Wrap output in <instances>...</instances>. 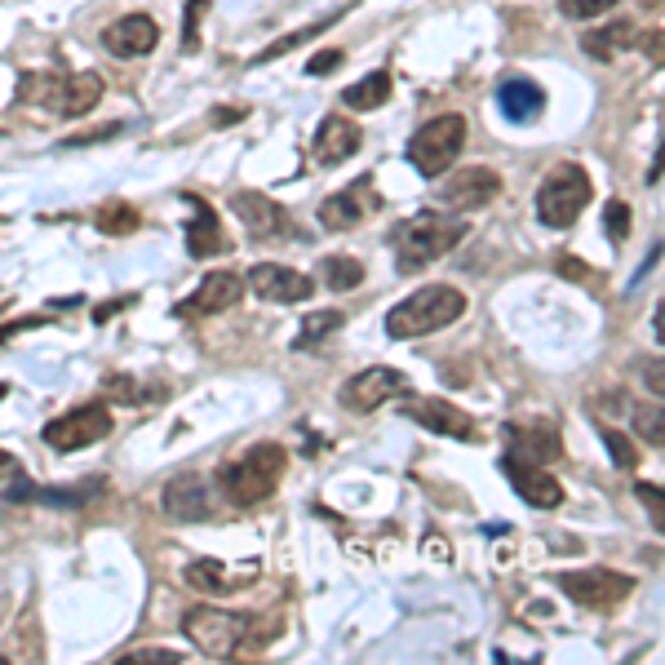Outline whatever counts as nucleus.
I'll return each mask as SVG.
<instances>
[{"label":"nucleus","instance_id":"f257e3e1","mask_svg":"<svg viewBox=\"0 0 665 665\" xmlns=\"http://www.w3.org/2000/svg\"><path fill=\"white\" fill-rule=\"evenodd\" d=\"M466 235V218L462 213H413L408 222H399L395 231V266L399 275H413L422 271V266H431L439 258H448V253L462 244Z\"/></svg>","mask_w":665,"mask_h":665},{"label":"nucleus","instance_id":"f03ea898","mask_svg":"<svg viewBox=\"0 0 665 665\" xmlns=\"http://www.w3.org/2000/svg\"><path fill=\"white\" fill-rule=\"evenodd\" d=\"M466 315V293L453 284H426V289L408 293L399 306L386 315V333L395 342H413V337H431Z\"/></svg>","mask_w":665,"mask_h":665},{"label":"nucleus","instance_id":"7ed1b4c3","mask_svg":"<svg viewBox=\"0 0 665 665\" xmlns=\"http://www.w3.org/2000/svg\"><path fill=\"white\" fill-rule=\"evenodd\" d=\"M284 466H289V453H284L280 444H258V448H249L240 462H231V466L218 470L222 497H227L231 506H240V510L262 506V501L275 493V484H280Z\"/></svg>","mask_w":665,"mask_h":665},{"label":"nucleus","instance_id":"20e7f679","mask_svg":"<svg viewBox=\"0 0 665 665\" xmlns=\"http://www.w3.org/2000/svg\"><path fill=\"white\" fill-rule=\"evenodd\" d=\"M590 200H595L590 173L581 165H572V160H564V165L550 169V178L537 187V218H541V227L564 231L586 213Z\"/></svg>","mask_w":665,"mask_h":665},{"label":"nucleus","instance_id":"39448f33","mask_svg":"<svg viewBox=\"0 0 665 665\" xmlns=\"http://www.w3.org/2000/svg\"><path fill=\"white\" fill-rule=\"evenodd\" d=\"M249 630H253V621L244 617V612L213 608V603H196V608H187V617H182V634H187L209 661H231L235 652L244 648Z\"/></svg>","mask_w":665,"mask_h":665},{"label":"nucleus","instance_id":"423d86ee","mask_svg":"<svg viewBox=\"0 0 665 665\" xmlns=\"http://www.w3.org/2000/svg\"><path fill=\"white\" fill-rule=\"evenodd\" d=\"M462 147H466V116L448 111V116L426 120V125L408 138L404 156L422 178H439V173H448V165L462 156Z\"/></svg>","mask_w":665,"mask_h":665},{"label":"nucleus","instance_id":"0eeeda50","mask_svg":"<svg viewBox=\"0 0 665 665\" xmlns=\"http://www.w3.org/2000/svg\"><path fill=\"white\" fill-rule=\"evenodd\" d=\"M23 102H49L58 116L76 120L102 102L98 71H76V76H23Z\"/></svg>","mask_w":665,"mask_h":665},{"label":"nucleus","instance_id":"6e6552de","mask_svg":"<svg viewBox=\"0 0 665 665\" xmlns=\"http://www.w3.org/2000/svg\"><path fill=\"white\" fill-rule=\"evenodd\" d=\"M391 404L408 417V422L426 426V431H435V435H448V439H479V426L470 422V413H462V408L448 404V399L399 391V395L391 399Z\"/></svg>","mask_w":665,"mask_h":665},{"label":"nucleus","instance_id":"1a4fd4ad","mask_svg":"<svg viewBox=\"0 0 665 665\" xmlns=\"http://www.w3.org/2000/svg\"><path fill=\"white\" fill-rule=\"evenodd\" d=\"M107 435H111V408L107 404L71 408V413L45 422V444L54 448V453H76V448H89Z\"/></svg>","mask_w":665,"mask_h":665},{"label":"nucleus","instance_id":"9d476101","mask_svg":"<svg viewBox=\"0 0 665 665\" xmlns=\"http://www.w3.org/2000/svg\"><path fill=\"white\" fill-rule=\"evenodd\" d=\"M555 586L581 608H612L634 590V577L612 568H577V572H559Z\"/></svg>","mask_w":665,"mask_h":665},{"label":"nucleus","instance_id":"9b49d317","mask_svg":"<svg viewBox=\"0 0 665 665\" xmlns=\"http://www.w3.org/2000/svg\"><path fill=\"white\" fill-rule=\"evenodd\" d=\"M497 196H501V173L488 169V165H466L439 187V209L444 213H470V209L493 204Z\"/></svg>","mask_w":665,"mask_h":665},{"label":"nucleus","instance_id":"f8f14e48","mask_svg":"<svg viewBox=\"0 0 665 665\" xmlns=\"http://www.w3.org/2000/svg\"><path fill=\"white\" fill-rule=\"evenodd\" d=\"M399 391H408V377L399 373V368L377 364V368H360L355 377H346L337 399H342V408H351V413H373V408L391 404Z\"/></svg>","mask_w":665,"mask_h":665},{"label":"nucleus","instance_id":"ddd939ff","mask_svg":"<svg viewBox=\"0 0 665 665\" xmlns=\"http://www.w3.org/2000/svg\"><path fill=\"white\" fill-rule=\"evenodd\" d=\"M231 213L253 231V240H289V235H298L293 218L284 213V204L262 196V191H235Z\"/></svg>","mask_w":665,"mask_h":665},{"label":"nucleus","instance_id":"4468645a","mask_svg":"<svg viewBox=\"0 0 665 665\" xmlns=\"http://www.w3.org/2000/svg\"><path fill=\"white\" fill-rule=\"evenodd\" d=\"M244 284H249V289L258 293L262 302H275V306L306 302V298L315 293V280H311V275L293 271V266H280V262H258V266H249Z\"/></svg>","mask_w":665,"mask_h":665},{"label":"nucleus","instance_id":"2eb2a0df","mask_svg":"<svg viewBox=\"0 0 665 665\" xmlns=\"http://www.w3.org/2000/svg\"><path fill=\"white\" fill-rule=\"evenodd\" d=\"M501 470H506V479H510V488L519 493V501H528V506H537V510H555V506H564V484H559L555 475H550L546 466H537V462H524V457H501Z\"/></svg>","mask_w":665,"mask_h":665},{"label":"nucleus","instance_id":"dca6fc26","mask_svg":"<svg viewBox=\"0 0 665 665\" xmlns=\"http://www.w3.org/2000/svg\"><path fill=\"white\" fill-rule=\"evenodd\" d=\"M377 191H373V178H355L351 187H342L337 196H329L320 204V222L329 231H351V227H360V222L368 218V213H377Z\"/></svg>","mask_w":665,"mask_h":665},{"label":"nucleus","instance_id":"f3484780","mask_svg":"<svg viewBox=\"0 0 665 665\" xmlns=\"http://www.w3.org/2000/svg\"><path fill=\"white\" fill-rule=\"evenodd\" d=\"M165 515L178 524H204L213 519V493L200 475H178L165 484Z\"/></svg>","mask_w":665,"mask_h":665},{"label":"nucleus","instance_id":"a211bd4d","mask_svg":"<svg viewBox=\"0 0 665 665\" xmlns=\"http://www.w3.org/2000/svg\"><path fill=\"white\" fill-rule=\"evenodd\" d=\"M102 45L116 58H142L160 45V23L151 14H125L120 23H111L102 32Z\"/></svg>","mask_w":665,"mask_h":665},{"label":"nucleus","instance_id":"6ab92c4d","mask_svg":"<svg viewBox=\"0 0 665 665\" xmlns=\"http://www.w3.org/2000/svg\"><path fill=\"white\" fill-rule=\"evenodd\" d=\"M182 204L191 209V227H187V253L191 258H218V253H227V235H222V222L218 213H213L209 200L200 196H182Z\"/></svg>","mask_w":665,"mask_h":665},{"label":"nucleus","instance_id":"aec40b11","mask_svg":"<svg viewBox=\"0 0 665 665\" xmlns=\"http://www.w3.org/2000/svg\"><path fill=\"white\" fill-rule=\"evenodd\" d=\"M497 107L510 125H528V120H537L546 111V89L532 85L528 76H506L497 85Z\"/></svg>","mask_w":665,"mask_h":665},{"label":"nucleus","instance_id":"412c9836","mask_svg":"<svg viewBox=\"0 0 665 665\" xmlns=\"http://www.w3.org/2000/svg\"><path fill=\"white\" fill-rule=\"evenodd\" d=\"M360 142H364V133L346 116H324L320 129H315V160L333 169V165H342V160H351L355 151H360Z\"/></svg>","mask_w":665,"mask_h":665},{"label":"nucleus","instance_id":"4be33fe9","mask_svg":"<svg viewBox=\"0 0 665 665\" xmlns=\"http://www.w3.org/2000/svg\"><path fill=\"white\" fill-rule=\"evenodd\" d=\"M240 293H244V275L240 271H209L200 289L191 293L187 302H182V311L218 315V311H227V306L240 302Z\"/></svg>","mask_w":665,"mask_h":665},{"label":"nucleus","instance_id":"5701e85b","mask_svg":"<svg viewBox=\"0 0 665 665\" xmlns=\"http://www.w3.org/2000/svg\"><path fill=\"white\" fill-rule=\"evenodd\" d=\"M506 453L510 457H524V462H537V466H550L564 444H559L555 426H510L506 431Z\"/></svg>","mask_w":665,"mask_h":665},{"label":"nucleus","instance_id":"b1692460","mask_svg":"<svg viewBox=\"0 0 665 665\" xmlns=\"http://www.w3.org/2000/svg\"><path fill=\"white\" fill-rule=\"evenodd\" d=\"M386 98H391V71H373V76L342 89V102L351 111H377V107H386Z\"/></svg>","mask_w":665,"mask_h":665},{"label":"nucleus","instance_id":"393cba45","mask_svg":"<svg viewBox=\"0 0 665 665\" xmlns=\"http://www.w3.org/2000/svg\"><path fill=\"white\" fill-rule=\"evenodd\" d=\"M586 54L590 58H599V63H612V58L621 54L626 45H634V23H612V27H603V32H586Z\"/></svg>","mask_w":665,"mask_h":665},{"label":"nucleus","instance_id":"a878e982","mask_svg":"<svg viewBox=\"0 0 665 665\" xmlns=\"http://www.w3.org/2000/svg\"><path fill=\"white\" fill-rule=\"evenodd\" d=\"M320 271H324V284H329L333 293H351V289H360L364 284V262L360 258H346V253H329V258L320 262Z\"/></svg>","mask_w":665,"mask_h":665},{"label":"nucleus","instance_id":"bb28decb","mask_svg":"<svg viewBox=\"0 0 665 665\" xmlns=\"http://www.w3.org/2000/svg\"><path fill=\"white\" fill-rule=\"evenodd\" d=\"M342 320H346L342 311H311V315L302 320L298 337H293V351H315V346H320L324 337L342 329Z\"/></svg>","mask_w":665,"mask_h":665},{"label":"nucleus","instance_id":"cd10ccee","mask_svg":"<svg viewBox=\"0 0 665 665\" xmlns=\"http://www.w3.org/2000/svg\"><path fill=\"white\" fill-rule=\"evenodd\" d=\"M337 23V18H320V23H311V27H302V32H289V36H280V40H271V45L262 49L258 58H253L249 67H262V63H275V58H284V54H293V49H302L306 40H315L320 32H329V27Z\"/></svg>","mask_w":665,"mask_h":665},{"label":"nucleus","instance_id":"c85d7f7f","mask_svg":"<svg viewBox=\"0 0 665 665\" xmlns=\"http://www.w3.org/2000/svg\"><path fill=\"white\" fill-rule=\"evenodd\" d=\"M94 222H98V231H102V235H133L142 218H138V209H133V204L111 200V204H102V209L94 213Z\"/></svg>","mask_w":665,"mask_h":665},{"label":"nucleus","instance_id":"c756f323","mask_svg":"<svg viewBox=\"0 0 665 665\" xmlns=\"http://www.w3.org/2000/svg\"><path fill=\"white\" fill-rule=\"evenodd\" d=\"M187 586L204 590V595H227L231 581H227V568H222L218 559H196V564H187Z\"/></svg>","mask_w":665,"mask_h":665},{"label":"nucleus","instance_id":"7c9ffc66","mask_svg":"<svg viewBox=\"0 0 665 665\" xmlns=\"http://www.w3.org/2000/svg\"><path fill=\"white\" fill-rule=\"evenodd\" d=\"M603 444H608L612 466H621V470H634V466H639V448H634V439H626L621 431H603Z\"/></svg>","mask_w":665,"mask_h":665},{"label":"nucleus","instance_id":"2f4dec72","mask_svg":"<svg viewBox=\"0 0 665 665\" xmlns=\"http://www.w3.org/2000/svg\"><path fill=\"white\" fill-rule=\"evenodd\" d=\"M204 14H209V0H191L187 14H182V45H187V54L200 49V18Z\"/></svg>","mask_w":665,"mask_h":665},{"label":"nucleus","instance_id":"473e14b6","mask_svg":"<svg viewBox=\"0 0 665 665\" xmlns=\"http://www.w3.org/2000/svg\"><path fill=\"white\" fill-rule=\"evenodd\" d=\"M187 657L173 648H138V652H125L116 665H182Z\"/></svg>","mask_w":665,"mask_h":665},{"label":"nucleus","instance_id":"72a5a7b5","mask_svg":"<svg viewBox=\"0 0 665 665\" xmlns=\"http://www.w3.org/2000/svg\"><path fill=\"white\" fill-rule=\"evenodd\" d=\"M603 227H608L612 244H621L630 235V204L626 200H608V209H603Z\"/></svg>","mask_w":665,"mask_h":665},{"label":"nucleus","instance_id":"f704fd0d","mask_svg":"<svg viewBox=\"0 0 665 665\" xmlns=\"http://www.w3.org/2000/svg\"><path fill=\"white\" fill-rule=\"evenodd\" d=\"M612 5H617V0H559V14L586 23V18H603Z\"/></svg>","mask_w":665,"mask_h":665},{"label":"nucleus","instance_id":"c9c22d12","mask_svg":"<svg viewBox=\"0 0 665 665\" xmlns=\"http://www.w3.org/2000/svg\"><path fill=\"white\" fill-rule=\"evenodd\" d=\"M634 426H639V435L648 439L652 448L665 444V426H661V408H639V417H634Z\"/></svg>","mask_w":665,"mask_h":665},{"label":"nucleus","instance_id":"e433bc0d","mask_svg":"<svg viewBox=\"0 0 665 665\" xmlns=\"http://www.w3.org/2000/svg\"><path fill=\"white\" fill-rule=\"evenodd\" d=\"M342 49H320V54L311 58V63H306V71H311V76H329V71H337L342 67Z\"/></svg>","mask_w":665,"mask_h":665},{"label":"nucleus","instance_id":"4c0bfd02","mask_svg":"<svg viewBox=\"0 0 665 665\" xmlns=\"http://www.w3.org/2000/svg\"><path fill=\"white\" fill-rule=\"evenodd\" d=\"M116 133H120V125H102L94 133H71L63 147H89V142H107V138H116Z\"/></svg>","mask_w":665,"mask_h":665},{"label":"nucleus","instance_id":"58836bf2","mask_svg":"<svg viewBox=\"0 0 665 665\" xmlns=\"http://www.w3.org/2000/svg\"><path fill=\"white\" fill-rule=\"evenodd\" d=\"M639 501H643V506H652V519L661 524V515H665V510H661V488L657 484H639Z\"/></svg>","mask_w":665,"mask_h":665},{"label":"nucleus","instance_id":"ea45409f","mask_svg":"<svg viewBox=\"0 0 665 665\" xmlns=\"http://www.w3.org/2000/svg\"><path fill=\"white\" fill-rule=\"evenodd\" d=\"M18 470H23V466H18V457H9V453H5V448H0V488H5V484H9V479H14V475H18Z\"/></svg>","mask_w":665,"mask_h":665},{"label":"nucleus","instance_id":"a19ab883","mask_svg":"<svg viewBox=\"0 0 665 665\" xmlns=\"http://www.w3.org/2000/svg\"><path fill=\"white\" fill-rule=\"evenodd\" d=\"M643 386L652 391V399H661V391H665V386H661V360L648 364V377H643Z\"/></svg>","mask_w":665,"mask_h":665},{"label":"nucleus","instance_id":"79ce46f5","mask_svg":"<svg viewBox=\"0 0 665 665\" xmlns=\"http://www.w3.org/2000/svg\"><path fill=\"white\" fill-rule=\"evenodd\" d=\"M235 120H244V107H227V111H213V125H235Z\"/></svg>","mask_w":665,"mask_h":665},{"label":"nucleus","instance_id":"37998d69","mask_svg":"<svg viewBox=\"0 0 665 665\" xmlns=\"http://www.w3.org/2000/svg\"><path fill=\"white\" fill-rule=\"evenodd\" d=\"M559 275H568V280H586V266L572 262V258H559Z\"/></svg>","mask_w":665,"mask_h":665},{"label":"nucleus","instance_id":"c03bdc74","mask_svg":"<svg viewBox=\"0 0 665 665\" xmlns=\"http://www.w3.org/2000/svg\"><path fill=\"white\" fill-rule=\"evenodd\" d=\"M426 550H431L435 559H448V546H444V541H439V537H426Z\"/></svg>","mask_w":665,"mask_h":665}]
</instances>
